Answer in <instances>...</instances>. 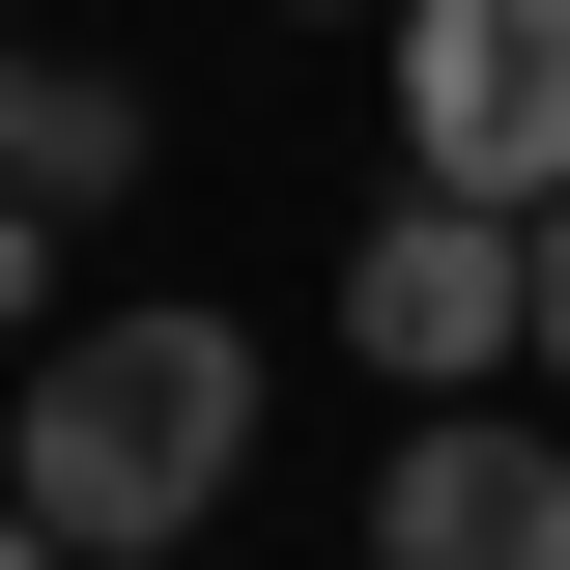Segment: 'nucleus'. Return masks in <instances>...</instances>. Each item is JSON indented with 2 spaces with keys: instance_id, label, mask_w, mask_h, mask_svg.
Listing matches in <instances>:
<instances>
[{
  "instance_id": "1",
  "label": "nucleus",
  "mask_w": 570,
  "mask_h": 570,
  "mask_svg": "<svg viewBox=\"0 0 570 570\" xmlns=\"http://www.w3.org/2000/svg\"><path fill=\"white\" fill-rule=\"evenodd\" d=\"M257 456V314H58L29 343V428H0V513L58 570H171Z\"/></svg>"
},
{
  "instance_id": "2",
  "label": "nucleus",
  "mask_w": 570,
  "mask_h": 570,
  "mask_svg": "<svg viewBox=\"0 0 570 570\" xmlns=\"http://www.w3.org/2000/svg\"><path fill=\"white\" fill-rule=\"evenodd\" d=\"M400 200H570V0H400Z\"/></svg>"
},
{
  "instance_id": "3",
  "label": "nucleus",
  "mask_w": 570,
  "mask_h": 570,
  "mask_svg": "<svg viewBox=\"0 0 570 570\" xmlns=\"http://www.w3.org/2000/svg\"><path fill=\"white\" fill-rule=\"evenodd\" d=\"M343 343L400 371V400H513V371H542V228H485V200H371Z\"/></svg>"
},
{
  "instance_id": "4",
  "label": "nucleus",
  "mask_w": 570,
  "mask_h": 570,
  "mask_svg": "<svg viewBox=\"0 0 570 570\" xmlns=\"http://www.w3.org/2000/svg\"><path fill=\"white\" fill-rule=\"evenodd\" d=\"M371 570H570V428L428 400L400 456H371Z\"/></svg>"
},
{
  "instance_id": "5",
  "label": "nucleus",
  "mask_w": 570,
  "mask_h": 570,
  "mask_svg": "<svg viewBox=\"0 0 570 570\" xmlns=\"http://www.w3.org/2000/svg\"><path fill=\"white\" fill-rule=\"evenodd\" d=\"M0 200H142V86H115V58H29V115H0Z\"/></svg>"
},
{
  "instance_id": "6",
  "label": "nucleus",
  "mask_w": 570,
  "mask_h": 570,
  "mask_svg": "<svg viewBox=\"0 0 570 570\" xmlns=\"http://www.w3.org/2000/svg\"><path fill=\"white\" fill-rule=\"evenodd\" d=\"M0 343H58V200H0Z\"/></svg>"
},
{
  "instance_id": "7",
  "label": "nucleus",
  "mask_w": 570,
  "mask_h": 570,
  "mask_svg": "<svg viewBox=\"0 0 570 570\" xmlns=\"http://www.w3.org/2000/svg\"><path fill=\"white\" fill-rule=\"evenodd\" d=\"M542 428H570V200H542Z\"/></svg>"
},
{
  "instance_id": "8",
  "label": "nucleus",
  "mask_w": 570,
  "mask_h": 570,
  "mask_svg": "<svg viewBox=\"0 0 570 570\" xmlns=\"http://www.w3.org/2000/svg\"><path fill=\"white\" fill-rule=\"evenodd\" d=\"M0 115H29V29H0Z\"/></svg>"
},
{
  "instance_id": "9",
  "label": "nucleus",
  "mask_w": 570,
  "mask_h": 570,
  "mask_svg": "<svg viewBox=\"0 0 570 570\" xmlns=\"http://www.w3.org/2000/svg\"><path fill=\"white\" fill-rule=\"evenodd\" d=\"M0 570H58V542H29V513H0Z\"/></svg>"
},
{
  "instance_id": "10",
  "label": "nucleus",
  "mask_w": 570,
  "mask_h": 570,
  "mask_svg": "<svg viewBox=\"0 0 570 570\" xmlns=\"http://www.w3.org/2000/svg\"><path fill=\"white\" fill-rule=\"evenodd\" d=\"M371 29H400V0H371Z\"/></svg>"
},
{
  "instance_id": "11",
  "label": "nucleus",
  "mask_w": 570,
  "mask_h": 570,
  "mask_svg": "<svg viewBox=\"0 0 570 570\" xmlns=\"http://www.w3.org/2000/svg\"><path fill=\"white\" fill-rule=\"evenodd\" d=\"M171 570H200V542H171Z\"/></svg>"
}]
</instances>
